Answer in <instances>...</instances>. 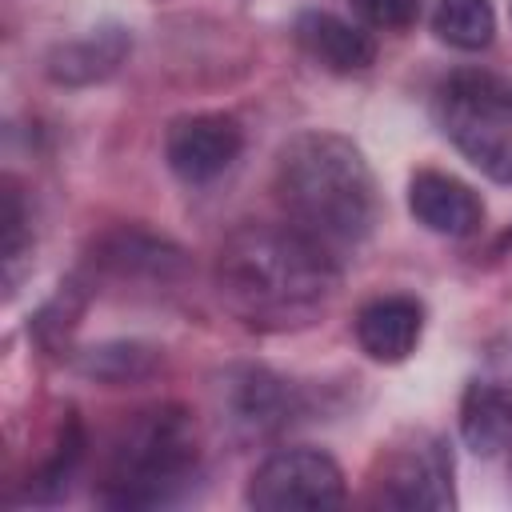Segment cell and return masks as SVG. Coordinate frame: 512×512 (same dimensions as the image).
<instances>
[{"label": "cell", "mask_w": 512, "mask_h": 512, "mask_svg": "<svg viewBox=\"0 0 512 512\" xmlns=\"http://www.w3.org/2000/svg\"><path fill=\"white\" fill-rule=\"evenodd\" d=\"M80 460H84V432H80V420L68 412V420H64V428H60V440H56V452L40 464V472L28 480V496L32 500H56L64 488H68V480H72V472L80 468Z\"/></svg>", "instance_id": "cell-17"}, {"label": "cell", "mask_w": 512, "mask_h": 512, "mask_svg": "<svg viewBox=\"0 0 512 512\" xmlns=\"http://www.w3.org/2000/svg\"><path fill=\"white\" fill-rule=\"evenodd\" d=\"M408 212L416 216V224L448 240H464L484 224L480 196L452 172H436V168H420L408 180Z\"/></svg>", "instance_id": "cell-9"}, {"label": "cell", "mask_w": 512, "mask_h": 512, "mask_svg": "<svg viewBox=\"0 0 512 512\" xmlns=\"http://www.w3.org/2000/svg\"><path fill=\"white\" fill-rule=\"evenodd\" d=\"M128 48H132V36H128L124 28H100V32H92V36H84V40L60 44V48L48 56V76H52L56 84H72V88L96 84V80L112 76V72L124 64Z\"/></svg>", "instance_id": "cell-14"}, {"label": "cell", "mask_w": 512, "mask_h": 512, "mask_svg": "<svg viewBox=\"0 0 512 512\" xmlns=\"http://www.w3.org/2000/svg\"><path fill=\"white\" fill-rule=\"evenodd\" d=\"M436 124L452 148L496 184H512V80L460 68L436 88Z\"/></svg>", "instance_id": "cell-4"}, {"label": "cell", "mask_w": 512, "mask_h": 512, "mask_svg": "<svg viewBox=\"0 0 512 512\" xmlns=\"http://www.w3.org/2000/svg\"><path fill=\"white\" fill-rule=\"evenodd\" d=\"M352 332H356V344L368 360L400 364L416 352V344L424 336V304L416 296H404V292L376 296L356 312Z\"/></svg>", "instance_id": "cell-10"}, {"label": "cell", "mask_w": 512, "mask_h": 512, "mask_svg": "<svg viewBox=\"0 0 512 512\" xmlns=\"http://www.w3.org/2000/svg\"><path fill=\"white\" fill-rule=\"evenodd\" d=\"M296 44L328 72L336 76H352L364 72L376 60V40L364 24L340 20L332 12H304L296 20Z\"/></svg>", "instance_id": "cell-11"}, {"label": "cell", "mask_w": 512, "mask_h": 512, "mask_svg": "<svg viewBox=\"0 0 512 512\" xmlns=\"http://www.w3.org/2000/svg\"><path fill=\"white\" fill-rule=\"evenodd\" d=\"M276 200L308 236L332 244L368 240L380 196L364 152L324 128L296 132L276 152Z\"/></svg>", "instance_id": "cell-2"}, {"label": "cell", "mask_w": 512, "mask_h": 512, "mask_svg": "<svg viewBox=\"0 0 512 512\" xmlns=\"http://www.w3.org/2000/svg\"><path fill=\"white\" fill-rule=\"evenodd\" d=\"M460 436L476 456L512 444V336L492 344L460 400Z\"/></svg>", "instance_id": "cell-7"}, {"label": "cell", "mask_w": 512, "mask_h": 512, "mask_svg": "<svg viewBox=\"0 0 512 512\" xmlns=\"http://www.w3.org/2000/svg\"><path fill=\"white\" fill-rule=\"evenodd\" d=\"M200 460V432L188 408L156 404L136 412L108 448L100 500L112 508H156L176 500Z\"/></svg>", "instance_id": "cell-3"}, {"label": "cell", "mask_w": 512, "mask_h": 512, "mask_svg": "<svg viewBox=\"0 0 512 512\" xmlns=\"http://www.w3.org/2000/svg\"><path fill=\"white\" fill-rule=\"evenodd\" d=\"M432 32L448 48L480 52L496 36V12L492 0H436L432 8Z\"/></svg>", "instance_id": "cell-15"}, {"label": "cell", "mask_w": 512, "mask_h": 512, "mask_svg": "<svg viewBox=\"0 0 512 512\" xmlns=\"http://www.w3.org/2000/svg\"><path fill=\"white\" fill-rule=\"evenodd\" d=\"M96 264L124 280H176L184 272V248L144 228H116L96 244Z\"/></svg>", "instance_id": "cell-12"}, {"label": "cell", "mask_w": 512, "mask_h": 512, "mask_svg": "<svg viewBox=\"0 0 512 512\" xmlns=\"http://www.w3.org/2000/svg\"><path fill=\"white\" fill-rule=\"evenodd\" d=\"M216 292L248 328L312 324L340 288L332 248L296 224H244L216 252Z\"/></svg>", "instance_id": "cell-1"}, {"label": "cell", "mask_w": 512, "mask_h": 512, "mask_svg": "<svg viewBox=\"0 0 512 512\" xmlns=\"http://www.w3.org/2000/svg\"><path fill=\"white\" fill-rule=\"evenodd\" d=\"M288 408H292V400H288L284 380H276L264 368H240L224 384V412L248 436H260V432L284 424Z\"/></svg>", "instance_id": "cell-13"}, {"label": "cell", "mask_w": 512, "mask_h": 512, "mask_svg": "<svg viewBox=\"0 0 512 512\" xmlns=\"http://www.w3.org/2000/svg\"><path fill=\"white\" fill-rule=\"evenodd\" d=\"M364 28L376 32H404L420 20L424 0H348Z\"/></svg>", "instance_id": "cell-18"}, {"label": "cell", "mask_w": 512, "mask_h": 512, "mask_svg": "<svg viewBox=\"0 0 512 512\" xmlns=\"http://www.w3.org/2000/svg\"><path fill=\"white\" fill-rule=\"evenodd\" d=\"M376 504L400 508V512H444L456 504L452 492V448L432 436L416 432L408 444L392 448L384 460V472L376 476Z\"/></svg>", "instance_id": "cell-6"}, {"label": "cell", "mask_w": 512, "mask_h": 512, "mask_svg": "<svg viewBox=\"0 0 512 512\" xmlns=\"http://www.w3.org/2000/svg\"><path fill=\"white\" fill-rule=\"evenodd\" d=\"M160 356L148 348V344H128V340H116V344H100L92 352H84L76 360V368L100 384H132V380H148L156 372Z\"/></svg>", "instance_id": "cell-16"}, {"label": "cell", "mask_w": 512, "mask_h": 512, "mask_svg": "<svg viewBox=\"0 0 512 512\" xmlns=\"http://www.w3.org/2000/svg\"><path fill=\"white\" fill-rule=\"evenodd\" d=\"M244 148V128L228 112H192L168 124L164 132V160L184 184H208Z\"/></svg>", "instance_id": "cell-8"}, {"label": "cell", "mask_w": 512, "mask_h": 512, "mask_svg": "<svg viewBox=\"0 0 512 512\" xmlns=\"http://www.w3.org/2000/svg\"><path fill=\"white\" fill-rule=\"evenodd\" d=\"M344 472L320 448H280L248 480L244 500L260 512H296V508H336L344 504Z\"/></svg>", "instance_id": "cell-5"}, {"label": "cell", "mask_w": 512, "mask_h": 512, "mask_svg": "<svg viewBox=\"0 0 512 512\" xmlns=\"http://www.w3.org/2000/svg\"><path fill=\"white\" fill-rule=\"evenodd\" d=\"M24 200L12 184H4V216H0V228H4V268H8V284L16 280V260L24 256L28 248V228H24Z\"/></svg>", "instance_id": "cell-19"}]
</instances>
